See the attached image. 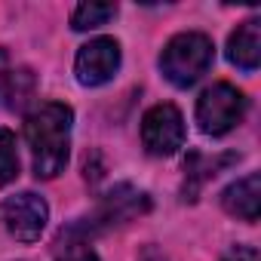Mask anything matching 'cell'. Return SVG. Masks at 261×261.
Instances as JSON below:
<instances>
[{
	"mask_svg": "<svg viewBox=\"0 0 261 261\" xmlns=\"http://www.w3.org/2000/svg\"><path fill=\"white\" fill-rule=\"evenodd\" d=\"M74 111L62 101H46L25 120V139L34 157L37 178H56L68 166Z\"/></svg>",
	"mask_w": 261,
	"mask_h": 261,
	"instance_id": "1",
	"label": "cell"
},
{
	"mask_svg": "<svg viewBox=\"0 0 261 261\" xmlns=\"http://www.w3.org/2000/svg\"><path fill=\"white\" fill-rule=\"evenodd\" d=\"M212 59H215L212 40L206 34H200V31H185V34H175L163 46L160 71L172 86L188 89L212 68Z\"/></svg>",
	"mask_w": 261,
	"mask_h": 261,
	"instance_id": "2",
	"label": "cell"
},
{
	"mask_svg": "<svg viewBox=\"0 0 261 261\" xmlns=\"http://www.w3.org/2000/svg\"><path fill=\"white\" fill-rule=\"evenodd\" d=\"M246 95L230 83H212L197 98V126L206 136H224L243 120Z\"/></svg>",
	"mask_w": 261,
	"mask_h": 261,
	"instance_id": "3",
	"label": "cell"
},
{
	"mask_svg": "<svg viewBox=\"0 0 261 261\" xmlns=\"http://www.w3.org/2000/svg\"><path fill=\"white\" fill-rule=\"evenodd\" d=\"M148 209H151L148 194L136 191L133 185H117V188L98 203V209H95L89 218H83V221H77V224H71V227H74L77 233H83V237H92L95 230L123 224V221L136 218V215H145Z\"/></svg>",
	"mask_w": 261,
	"mask_h": 261,
	"instance_id": "4",
	"label": "cell"
},
{
	"mask_svg": "<svg viewBox=\"0 0 261 261\" xmlns=\"http://www.w3.org/2000/svg\"><path fill=\"white\" fill-rule=\"evenodd\" d=\"M46 221H49V206L43 197L31 191L7 197L0 203V227L19 243H37L40 233L46 230Z\"/></svg>",
	"mask_w": 261,
	"mask_h": 261,
	"instance_id": "5",
	"label": "cell"
},
{
	"mask_svg": "<svg viewBox=\"0 0 261 261\" xmlns=\"http://www.w3.org/2000/svg\"><path fill=\"white\" fill-rule=\"evenodd\" d=\"M142 145L151 157H172L185 145V117L175 105H154L142 117Z\"/></svg>",
	"mask_w": 261,
	"mask_h": 261,
	"instance_id": "6",
	"label": "cell"
},
{
	"mask_svg": "<svg viewBox=\"0 0 261 261\" xmlns=\"http://www.w3.org/2000/svg\"><path fill=\"white\" fill-rule=\"evenodd\" d=\"M120 68V43L114 37H95L86 46H80L74 74L83 86H101L108 83Z\"/></svg>",
	"mask_w": 261,
	"mask_h": 261,
	"instance_id": "7",
	"label": "cell"
},
{
	"mask_svg": "<svg viewBox=\"0 0 261 261\" xmlns=\"http://www.w3.org/2000/svg\"><path fill=\"white\" fill-rule=\"evenodd\" d=\"M227 59L230 65L243 71L258 68L261 62V22L258 19H246L243 25H237V31L227 37Z\"/></svg>",
	"mask_w": 261,
	"mask_h": 261,
	"instance_id": "8",
	"label": "cell"
},
{
	"mask_svg": "<svg viewBox=\"0 0 261 261\" xmlns=\"http://www.w3.org/2000/svg\"><path fill=\"white\" fill-rule=\"evenodd\" d=\"M221 206L230 215L243 218V221H258V206H261V178H258V172H249L246 178L227 185L224 194H221Z\"/></svg>",
	"mask_w": 261,
	"mask_h": 261,
	"instance_id": "9",
	"label": "cell"
},
{
	"mask_svg": "<svg viewBox=\"0 0 261 261\" xmlns=\"http://www.w3.org/2000/svg\"><path fill=\"white\" fill-rule=\"evenodd\" d=\"M237 154H218V157H206V154H191L185 163V200H197V191L215 178L227 163H233Z\"/></svg>",
	"mask_w": 261,
	"mask_h": 261,
	"instance_id": "10",
	"label": "cell"
},
{
	"mask_svg": "<svg viewBox=\"0 0 261 261\" xmlns=\"http://www.w3.org/2000/svg\"><path fill=\"white\" fill-rule=\"evenodd\" d=\"M31 86H34L31 71H25V68H19V71L10 68L4 49H0V101L10 105V108H22V105L28 101V95H31Z\"/></svg>",
	"mask_w": 261,
	"mask_h": 261,
	"instance_id": "11",
	"label": "cell"
},
{
	"mask_svg": "<svg viewBox=\"0 0 261 261\" xmlns=\"http://www.w3.org/2000/svg\"><path fill=\"white\" fill-rule=\"evenodd\" d=\"M56 261H98V255L89 246V237L77 233L74 227H65L56 240Z\"/></svg>",
	"mask_w": 261,
	"mask_h": 261,
	"instance_id": "12",
	"label": "cell"
},
{
	"mask_svg": "<svg viewBox=\"0 0 261 261\" xmlns=\"http://www.w3.org/2000/svg\"><path fill=\"white\" fill-rule=\"evenodd\" d=\"M114 16H117L114 4H80L71 13V28L74 31H92V28H101L105 22H111Z\"/></svg>",
	"mask_w": 261,
	"mask_h": 261,
	"instance_id": "13",
	"label": "cell"
},
{
	"mask_svg": "<svg viewBox=\"0 0 261 261\" xmlns=\"http://www.w3.org/2000/svg\"><path fill=\"white\" fill-rule=\"evenodd\" d=\"M19 175V151H16V136L10 129H0V188H7Z\"/></svg>",
	"mask_w": 261,
	"mask_h": 261,
	"instance_id": "14",
	"label": "cell"
},
{
	"mask_svg": "<svg viewBox=\"0 0 261 261\" xmlns=\"http://www.w3.org/2000/svg\"><path fill=\"white\" fill-rule=\"evenodd\" d=\"M224 261H258V252H255V246H233L224 255Z\"/></svg>",
	"mask_w": 261,
	"mask_h": 261,
	"instance_id": "15",
	"label": "cell"
},
{
	"mask_svg": "<svg viewBox=\"0 0 261 261\" xmlns=\"http://www.w3.org/2000/svg\"><path fill=\"white\" fill-rule=\"evenodd\" d=\"M139 261H169L163 252H157V249H145V255L139 258Z\"/></svg>",
	"mask_w": 261,
	"mask_h": 261,
	"instance_id": "16",
	"label": "cell"
}]
</instances>
